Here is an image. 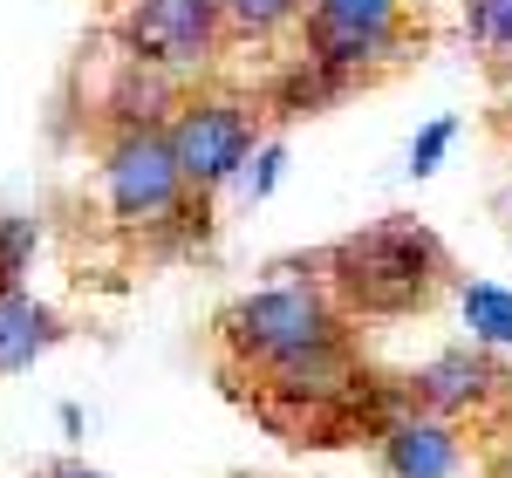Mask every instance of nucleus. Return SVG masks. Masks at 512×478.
<instances>
[{"mask_svg":"<svg viewBox=\"0 0 512 478\" xmlns=\"http://www.w3.org/2000/svg\"><path fill=\"white\" fill-rule=\"evenodd\" d=\"M103 199H110V219L130 226V233H158L164 219L205 212V192L185 185L158 123L151 130H117V144L103 151Z\"/></svg>","mask_w":512,"mask_h":478,"instance_id":"obj_3","label":"nucleus"},{"mask_svg":"<svg viewBox=\"0 0 512 478\" xmlns=\"http://www.w3.org/2000/svg\"><path fill=\"white\" fill-rule=\"evenodd\" d=\"M492 383H499V369L485 362V349H451V356L424 362L417 376H410V403L417 410H431V417H458V410H472V403L492 397Z\"/></svg>","mask_w":512,"mask_h":478,"instance_id":"obj_7","label":"nucleus"},{"mask_svg":"<svg viewBox=\"0 0 512 478\" xmlns=\"http://www.w3.org/2000/svg\"><path fill=\"white\" fill-rule=\"evenodd\" d=\"M301 7L308 0H219V21H226V35H280L287 21H301Z\"/></svg>","mask_w":512,"mask_h":478,"instance_id":"obj_12","label":"nucleus"},{"mask_svg":"<svg viewBox=\"0 0 512 478\" xmlns=\"http://www.w3.org/2000/svg\"><path fill=\"white\" fill-rule=\"evenodd\" d=\"M499 123H506V130H512V96H506V110H499Z\"/></svg>","mask_w":512,"mask_h":478,"instance_id":"obj_18","label":"nucleus"},{"mask_svg":"<svg viewBox=\"0 0 512 478\" xmlns=\"http://www.w3.org/2000/svg\"><path fill=\"white\" fill-rule=\"evenodd\" d=\"M253 137H260V123L239 96H185L178 117L164 123V144H171L192 192H219L239 164L253 158Z\"/></svg>","mask_w":512,"mask_h":478,"instance_id":"obj_4","label":"nucleus"},{"mask_svg":"<svg viewBox=\"0 0 512 478\" xmlns=\"http://www.w3.org/2000/svg\"><path fill=\"white\" fill-rule=\"evenodd\" d=\"M465 35H472L492 62H506L512 55V0H465Z\"/></svg>","mask_w":512,"mask_h":478,"instance_id":"obj_13","label":"nucleus"},{"mask_svg":"<svg viewBox=\"0 0 512 478\" xmlns=\"http://www.w3.org/2000/svg\"><path fill=\"white\" fill-rule=\"evenodd\" d=\"M458 458H465V444H458L451 417L396 410L390 424H383V465H390V478H451Z\"/></svg>","mask_w":512,"mask_h":478,"instance_id":"obj_6","label":"nucleus"},{"mask_svg":"<svg viewBox=\"0 0 512 478\" xmlns=\"http://www.w3.org/2000/svg\"><path fill=\"white\" fill-rule=\"evenodd\" d=\"M451 137H458V117H437L417 130V144H410V178H431L437 164H444V151H451Z\"/></svg>","mask_w":512,"mask_h":478,"instance_id":"obj_15","label":"nucleus"},{"mask_svg":"<svg viewBox=\"0 0 512 478\" xmlns=\"http://www.w3.org/2000/svg\"><path fill=\"white\" fill-rule=\"evenodd\" d=\"M349 89H355L349 76L321 69L315 55H301V62L274 82V96H267V103H274V117H315V110H328V103H335V96H349Z\"/></svg>","mask_w":512,"mask_h":478,"instance_id":"obj_9","label":"nucleus"},{"mask_svg":"<svg viewBox=\"0 0 512 478\" xmlns=\"http://www.w3.org/2000/svg\"><path fill=\"white\" fill-rule=\"evenodd\" d=\"M55 342H62V315L28 287H0V376L35 369V356H48Z\"/></svg>","mask_w":512,"mask_h":478,"instance_id":"obj_8","label":"nucleus"},{"mask_svg":"<svg viewBox=\"0 0 512 478\" xmlns=\"http://www.w3.org/2000/svg\"><path fill=\"white\" fill-rule=\"evenodd\" d=\"M212 335H219V349L246 376H267V369H287V362L342 349L349 342V315L335 308V294L321 280H280V287L226 301L219 321H212Z\"/></svg>","mask_w":512,"mask_h":478,"instance_id":"obj_2","label":"nucleus"},{"mask_svg":"<svg viewBox=\"0 0 512 478\" xmlns=\"http://www.w3.org/2000/svg\"><path fill=\"white\" fill-rule=\"evenodd\" d=\"M458 315L472 328L478 349H512V294L492 280H465L458 287Z\"/></svg>","mask_w":512,"mask_h":478,"instance_id":"obj_10","label":"nucleus"},{"mask_svg":"<svg viewBox=\"0 0 512 478\" xmlns=\"http://www.w3.org/2000/svg\"><path fill=\"white\" fill-rule=\"evenodd\" d=\"M41 478H103V472H89V465H76V458H62V465H48Z\"/></svg>","mask_w":512,"mask_h":478,"instance_id":"obj_17","label":"nucleus"},{"mask_svg":"<svg viewBox=\"0 0 512 478\" xmlns=\"http://www.w3.org/2000/svg\"><path fill=\"white\" fill-rule=\"evenodd\" d=\"M226 41L219 0H130L123 7V48L144 69H205Z\"/></svg>","mask_w":512,"mask_h":478,"instance_id":"obj_5","label":"nucleus"},{"mask_svg":"<svg viewBox=\"0 0 512 478\" xmlns=\"http://www.w3.org/2000/svg\"><path fill=\"white\" fill-rule=\"evenodd\" d=\"M451 280V253L431 226L417 219H383L362 233L328 246V294L342 315H376V321H403L424 315Z\"/></svg>","mask_w":512,"mask_h":478,"instance_id":"obj_1","label":"nucleus"},{"mask_svg":"<svg viewBox=\"0 0 512 478\" xmlns=\"http://www.w3.org/2000/svg\"><path fill=\"white\" fill-rule=\"evenodd\" d=\"M35 239H41L35 219H21V212H0V287H21L28 260H35Z\"/></svg>","mask_w":512,"mask_h":478,"instance_id":"obj_14","label":"nucleus"},{"mask_svg":"<svg viewBox=\"0 0 512 478\" xmlns=\"http://www.w3.org/2000/svg\"><path fill=\"white\" fill-rule=\"evenodd\" d=\"M301 21H321V28H362V35H403V0H308Z\"/></svg>","mask_w":512,"mask_h":478,"instance_id":"obj_11","label":"nucleus"},{"mask_svg":"<svg viewBox=\"0 0 512 478\" xmlns=\"http://www.w3.org/2000/svg\"><path fill=\"white\" fill-rule=\"evenodd\" d=\"M280 164H287V151H280V144H267V151H260V171H253V199H267V192H274Z\"/></svg>","mask_w":512,"mask_h":478,"instance_id":"obj_16","label":"nucleus"}]
</instances>
